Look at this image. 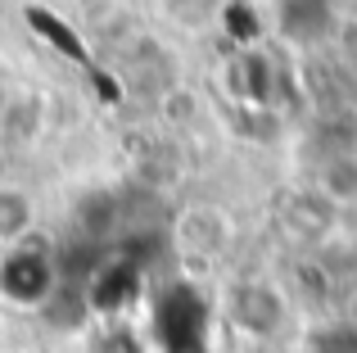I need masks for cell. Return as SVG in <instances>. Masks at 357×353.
Returning <instances> with one entry per match:
<instances>
[{
  "mask_svg": "<svg viewBox=\"0 0 357 353\" xmlns=\"http://www.w3.org/2000/svg\"><path fill=\"white\" fill-rule=\"evenodd\" d=\"M32 231V200L14 186H0V245H18Z\"/></svg>",
  "mask_w": 357,
  "mask_h": 353,
  "instance_id": "obj_2",
  "label": "cell"
},
{
  "mask_svg": "<svg viewBox=\"0 0 357 353\" xmlns=\"http://www.w3.org/2000/svg\"><path fill=\"white\" fill-rule=\"evenodd\" d=\"M0 290L18 303H36L50 290V263H45L41 254H27V249L9 254L5 267H0Z\"/></svg>",
  "mask_w": 357,
  "mask_h": 353,
  "instance_id": "obj_1",
  "label": "cell"
}]
</instances>
